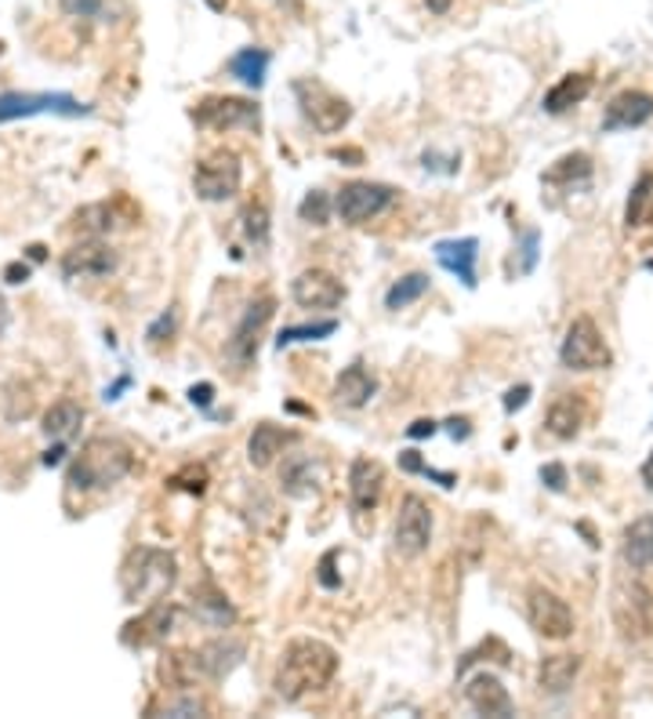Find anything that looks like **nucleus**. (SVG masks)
I'll return each instance as SVG.
<instances>
[{
    "label": "nucleus",
    "instance_id": "nucleus-34",
    "mask_svg": "<svg viewBox=\"0 0 653 719\" xmlns=\"http://www.w3.org/2000/svg\"><path fill=\"white\" fill-rule=\"evenodd\" d=\"M73 225L80 233H88V236H99V233H110L113 225H116V215H113V207L110 204H91L84 211H76L73 215Z\"/></svg>",
    "mask_w": 653,
    "mask_h": 719
},
{
    "label": "nucleus",
    "instance_id": "nucleus-21",
    "mask_svg": "<svg viewBox=\"0 0 653 719\" xmlns=\"http://www.w3.org/2000/svg\"><path fill=\"white\" fill-rule=\"evenodd\" d=\"M432 251H436V262L443 265L447 273H455L465 287H476V259H479V240L476 236L439 240Z\"/></svg>",
    "mask_w": 653,
    "mask_h": 719
},
{
    "label": "nucleus",
    "instance_id": "nucleus-2",
    "mask_svg": "<svg viewBox=\"0 0 653 719\" xmlns=\"http://www.w3.org/2000/svg\"><path fill=\"white\" fill-rule=\"evenodd\" d=\"M131 469H135V455H131L127 444H120L113 436H95L80 447L65 484H70V490L88 495V490H105V487L120 484Z\"/></svg>",
    "mask_w": 653,
    "mask_h": 719
},
{
    "label": "nucleus",
    "instance_id": "nucleus-48",
    "mask_svg": "<svg viewBox=\"0 0 653 719\" xmlns=\"http://www.w3.org/2000/svg\"><path fill=\"white\" fill-rule=\"evenodd\" d=\"M4 280H8V284H25V280H30V265H25V262H11L8 270H4Z\"/></svg>",
    "mask_w": 653,
    "mask_h": 719
},
{
    "label": "nucleus",
    "instance_id": "nucleus-49",
    "mask_svg": "<svg viewBox=\"0 0 653 719\" xmlns=\"http://www.w3.org/2000/svg\"><path fill=\"white\" fill-rule=\"evenodd\" d=\"M421 465L425 462H421L418 450H399V469L404 473H421Z\"/></svg>",
    "mask_w": 653,
    "mask_h": 719
},
{
    "label": "nucleus",
    "instance_id": "nucleus-52",
    "mask_svg": "<svg viewBox=\"0 0 653 719\" xmlns=\"http://www.w3.org/2000/svg\"><path fill=\"white\" fill-rule=\"evenodd\" d=\"M131 385V378H120L116 385H110V389H105V399H120V393H124Z\"/></svg>",
    "mask_w": 653,
    "mask_h": 719
},
{
    "label": "nucleus",
    "instance_id": "nucleus-26",
    "mask_svg": "<svg viewBox=\"0 0 653 719\" xmlns=\"http://www.w3.org/2000/svg\"><path fill=\"white\" fill-rule=\"evenodd\" d=\"M544 425H549V433L559 436V439H574L581 433V425H584V399L578 393L559 396L555 404L549 407V418H544Z\"/></svg>",
    "mask_w": 653,
    "mask_h": 719
},
{
    "label": "nucleus",
    "instance_id": "nucleus-14",
    "mask_svg": "<svg viewBox=\"0 0 653 719\" xmlns=\"http://www.w3.org/2000/svg\"><path fill=\"white\" fill-rule=\"evenodd\" d=\"M116 270V251L102 240H80L62 255V273L65 280H95V276H110Z\"/></svg>",
    "mask_w": 653,
    "mask_h": 719
},
{
    "label": "nucleus",
    "instance_id": "nucleus-29",
    "mask_svg": "<svg viewBox=\"0 0 653 719\" xmlns=\"http://www.w3.org/2000/svg\"><path fill=\"white\" fill-rule=\"evenodd\" d=\"M265 70H269V51L262 48H244L229 59V73L247 88H262L265 84Z\"/></svg>",
    "mask_w": 653,
    "mask_h": 719
},
{
    "label": "nucleus",
    "instance_id": "nucleus-36",
    "mask_svg": "<svg viewBox=\"0 0 653 719\" xmlns=\"http://www.w3.org/2000/svg\"><path fill=\"white\" fill-rule=\"evenodd\" d=\"M244 236H247L255 247L269 244V211H265L262 204H251V207L244 211Z\"/></svg>",
    "mask_w": 653,
    "mask_h": 719
},
{
    "label": "nucleus",
    "instance_id": "nucleus-51",
    "mask_svg": "<svg viewBox=\"0 0 653 719\" xmlns=\"http://www.w3.org/2000/svg\"><path fill=\"white\" fill-rule=\"evenodd\" d=\"M330 156H335V160H353V164L364 160V153H359V150H330Z\"/></svg>",
    "mask_w": 653,
    "mask_h": 719
},
{
    "label": "nucleus",
    "instance_id": "nucleus-40",
    "mask_svg": "<svg viewBox=\"0 0 653 719\" xmlns=\"http://www.w3.org/2000/svg\"><path fill=\"white\" fill-rule=\"evenodd\" d=\"M335 559H338V549H330L316 564V581L324 585V589H341V578L335 575Z\"/></svg>",
    "mask_w": 653,
    "mask_h": 719
},
{
    "label": "nucleus",
    "instance_id": "nucleus-11",
    "mask_svg": "<svg viewBox=\"0 0 653 719\" xmlns=\"http://www.w3.org/2000/svg\"><path fill=\"white\" fill-rule=\"evenodd\" d=\"M193 120L207 131H233V128H258V105L233 95H211L193 110Z\"/></svg>",
    "mask_w": 653,
    "mask_h": 719
},
{
    "label": "nucleus",
    "instance_id": "nucleus-7",
    "mask_svg": "<svg viewBox=\"0 0 653 719\" xmlns=\"http://www.w3.org/2000/svg\"><path fill=\"white\" fill-rule=\"evenodd\" d=\"M239 182H244V168H239V156L229 150L204 156L193 171V190L200 200H207V204H222V200L236 196Z\"/></svg>",
    "mask_w": 653,
    "mask_h": 719
},
{
    "label": "nucleus",
    "instance_id": "nucleus-9",
    "mask_svg": "<svg viewBox=\"0 0 653 719\" xmlns=\"http://www.w3.org/2000/svg\"><path fill=\"white\" fill-rule=\"evenodd\" d=\"M396 190L392 185H381V182H349L341 185L338 196H335V211L341 215V222L349 225H364L370 219L385 215L392 207Z\"/></svg>",
    "mask_w": 653,
    "mask_h": 719
},
{
    "label": "nucleus",
    "instance_id": "nucleus-28",
    "mask_svg": "<svg viewBox=\"0 0 653 719\" xmlns=\"http://www.w3.org/2000/svg\"><path fill=\"white\" fill-rule=\"evenodd\" d=\"M279 487L284 495L290 498H309L319 490V479H316V462L309 455H295L284 465V476H279Z\"/></svg>",
    "mask_w": 653,
    "mask_h": 719
},
{
    "label": "nucleus",
    "instance_id": "nucleus-38",
    "mask_svg": "<svg viewBox=\"0 0 653 719\" xmlns=\"http://www.w3.org/2000/svg\"><path fill=\"white\" fill-rule=\"evenodd\" d=\"M650 190H653V175L646 171V175H639L635 190H632V196H629V207H624V222H629V230H632V225L643 222V211H646V204H650Z\"/></svg>",
    "mask_w": 653,
    "mask_h": 719
},
{
    "label": "nucleus",
    "instance_id": "nucleus-25",
    "mask_svg": "<svg viewBox=\"0 0 653 719\" xmlns=\"http://www.w3.org/2000/svg\"><path fill=\"white\" fill-rule=\"evenodd\" d=\"M589 91H592V77L589 73H567L559 84H552L549 91H544V113H567V110H574V105H581L584 99H589Z\"/></svg>",
    "mask_w": 653,
    "mask_h": 719
},
{
    "label": "nucleus",
    "instance_id": "nucleus-32",
    "mask_svg": "<svg viewBox=\"0 0 653 719\" xmlns=\"http://www.w3.org/2000/svg\"><path fill=\"white\" fill-rule=\"evenodd\" d=\"M425 291H429V273H407L404 280H396L389 287V295H385V310H407L410 302H418Z\"/></svg>",
    "mask_w": 653,
    "mask_h": 719
},
{
    "label": "nucleus",
    "instance_id": "nucleus-44",
    "mask_svg": "<svg viewBox=\"0 0 653 719\" xmlns=\"http://www.w3.org/2000/svg\"><path fill=\"white\" fill-rule=\"evenodd\" d=\"M62 8L70 11V16H102V0H62Z\"/></svg>",
    "mask_w": 653,
    "mask_h": 719
},
{
    "label": "nucleus",
    "instance_id": "nucleus-27",
    "mask_svg": "<svg viewBox=\"0 0 653 719\" xmlns=\"http://www.w3.org/2000/svg\"><path fill=\"white\" fill-rule=\"evenodd\" d=\"M624 559L635 570H653V513L639 516L635 524L624 530Z\"/></svg>",
    "mask_w": 653,
    "mask_h": 719
},
{
    "label": "nucleus",
    "instance_id": "nucleus-45",
    "mask_svg": "<svg viewBox=\"0 0 653 719\" xmlns=\"http://www.w3.org/2000/svg\"><path fill=\"white\" fill-rule=\"evenodd\" d=\"M527 399H530V385H516V389L504 393V411L516 415L519 407H527Z\"/></svg>",
    "mask_w": 653,
    "mask_h": 719
},
{
    "label": "nucleus",
    "instance_id": "nucleus-10",
    "mask_svg": "<svg viewBox=\"0 0 653 719\" xmlns=\"http://www.w3.org/2000/svg\"><path fill=\"white\" fill-rule=\"evenodd\" d=\"M527 618L534 625V632L544 639H567L574 632V610L567 607L563 596H555L544 585H534L527 593Z\"/></svg>",
    "mask_w": 653,
    "mask_h": 719
},
{
    "label": "nucleus",
    "instance_id": "nucleus-42",
    "mask_svg": "<svg viewBox=\"0 0 653 719\" xmlns=\"http://www.w3.org/2000/svg\"><path fill=\"white\" fill-rule=\"evenodd\" d=\"M541 484L549 487V490H567V469L559 462L541 465Z\"/></svg>",
    "mask_w": 653,
    "mask_h": 719
},
{
    "label": "nucleus",
    "instance_id": "nucleus-15",
    "mask_svg": "<svg viewBox=\"0 0 653 719\" xmlns=\"http://www.w3.org/2000/svg\"><path fill=\"white\" fill-rule=\"evenodd\" d=\"M290 298H295L302 310H335L345 298V284L327 270H305L298 280L290 284Z\"/></svg>",
    "mask_w": 653,
    "mask_h": 719
},
{
    "label": "nucleus",
    "instance_id": "nucleus-12",
    "mask_svg": "<svg viewBox=\"0 0 653 719\" xmlns=\"http://www.w3.org/2000/svg\"><path fill=\"white\" fill-rule=\"evenodd\" d=\"M381 490H385V465L375 458H356L349 469V498H353V516L359 530H367L364 516L378 509Z\"/></svg>",
    "mask_w": 653,
    "mask_h": 719
},
{
    "label": "nucleus",
    "instance_id": "nucleus-3",
    "mask_svg": "<svg viewBox=\"0 0 653 719\" xmlns=\"http://www.w3.org/2000/svg\"><path fill=\"white\" fill-rule=\"evenodd\" d=\"M178 578V564L175 556L164 549H135L127 556L124 570H120V589H124L127 604H139V599H150L167 593Z\"/></svg>",
    "mask_w": 653,
    "mask_h": 719
},
{
    "label": "nucleus",
    "instance_id": "nucleus-46",
    "mask_svg": "<svg viewBox=\"0 0 653 719\" xmlns=\"http://www.w3.org/2000/svg\"><path fill=\"white\" fill-rule=\"evenodd\" d=\"M436 429H439V425L432 418H418V422L407 425V436L410 439H425V436H436Z\"/></svg>",
    "mask_w": 653,
    "mask_h": 719
},
{
    "label": "nucleus",
    "instance_id": "nucleus-13",
    "mask_svg": "<svg viewBox=\"0 0 653 719\" xmlns=\"http://www.w3.org/2000/svg\"><path fill=\"white\" fill-rule=\"evenodd\" d=\"M614 618H618V629L624 639H646L653 636V593L646 585H624L618 593V604H614Z\"/></svg>",
    "mask_w": 653,
    "mask_h": 719
},
{
    "label": "nucleus",
    "instance_id": "nucleus-24",
    "mask_svg": "<svg viewBox=\"0 0 653 719\" xmlns=\"http://www.w3.org/2000/svg\"><path fill=\"white\" fill-rule=\"evenodd\" d=\"M581 672V655H549L541 661L538 687L544 695H567Z\"/></svg>",
    "mask_w": 653,
    "mask_h": 719
},
{
    "label": "nucleus",
    "instance_id": "nucleus-16",
    "mask_svg": "<svg viewBox=\"0 0 653 719\" xmlns=\"http://www.w3.org/2000/svg\"><path fill=\"white\" fill-rule=\"evenodd\" d=\"M273 310H276V298H258V302H251L244 316H239V324L233 331V342H229V356L236 360V364H251L258 353V335L265 331V324L273 320Z\"/></svg>",
    "mask_w": 653,
    "mask_h": 719
},
{
    "label": "nucleus",
    "instance_id": "nucleus-58",
    "mask_svg": "<svg viewBox=\"0 0 653 719\" xmlns=\"http://www.w3.org/2000/svg\"><path fill=\"white\" fill-rule=\"evenodd\" d=\"M30 259H33V262H40V259H44V247H40V244H33V247H30Z\"/></svg>",
    "mask_w": 653,
    "mask_h": 719
},
{
    "label": "nucleus",
    "instance_id": "nucleus-54",
    "mask_svg": "<svg viewBox=\"0 0 653 719\" xmlns=\"http://www.w3.org/2000/svg\"><path fill=\"white\" fill-rule=\"evenodd\" d=\"M62 455H65L62 444H59V447H51L48 455H44V465H59V462H62Z\"/></svg>",
    "mask_w": 653,
    "mask_h": 719
},
{
    "label": "nucleus",
    "instance_id": "nucleus-39",
    "mask_svg": "<svg viewBox=\"0 0 653 719\" xmlns=\"http://www.w3.org/2000/svg\"><path fill=\"white\" fill-rule=\"evenodd\" d=\"M538 247H541V233H538V230L523 233V240H519V265H516V276L534 273V265H538Z\"/></svg>",
    "mask_w": 653,
    "mask_h": 719
},
{
    "label": "nucleus",
    "instance_id": "nucleus-43",
    "mask_svg": "<svg viewBox=\"0 0 653 719\" xmlns=\"http://www.w3.org/2000/svg\"><path fill=\"white\" fill-rule=\"evenodd\" d=\"M175 320H178V316H175V310L160 313V320H156V324L150 327V335H145V338H150L153 345H156V342H164V335H171V331H175Z\"/></svg>",
    "mask_w": 653,
    "mask_h": 719
},
{
    "label": "nucleus",
    "instance_id": "nucleus-56",
    "mask_svg": "<svg viewBox=\"0 0 653 719\" xmlns=\"http://www.w3.org/2000/svg\"><path fill=\"white\" fill-rule=\"evenodd\" d=\"M207 8L211 11H225V8H229V0H207Z\"/></svg>",
    "mask_w": 653,
    "mask_h": 719
},
{
    "label": "nucleus",
    "instance_id": "nucleus-22",
    "mask_svg": "<svg viewBox=\"0 0 653 719\" xmlns=\"http://www.w3.org/2000/svg\"><path fill=\"white\" fill-rule=\"evenodd\" d=\"M295 433L290 429H279V425H273V422H262V425H255V433H251V439H247V462L255 465V469H269V465L284 455V447L287 444H295Z\"/></svg>",
    "mask_w": 653,
    "mask_h": 719
},
{
    "label": "nucleus",
    "instance_id": "nucleus-35",
    "mask_svg": "<svg viewBox=\"0 0 653 719\" xmlns=\"http://www.w3.org/2000/svg\"><path fill=\"white\" fill-rule=\"evenodd\" d=\"M592 175V156L589 153H570L544 175V182H574V179H589Z\"/></svg>",
    "mask_w": 653,
    "mask_h": 719
},
{
    "label": "nucleus",
    "instance_id": "nucleus-4",
    "mask_svg": "<svg viewBox=\"0 0 653 719\" xmlns=\"http://www.w3.org/2000/svg\"><path fill=\"white\" fill-rule=\"evenodd\" d=\"M559 364L567 371H603L614 364V353L592 316H578L567 327V338L559 345Z\"/></svg>",
    "mask_w": 653,
    "mask_h": 719
},
{
    "label": "nucleus",
    "instance_id": "nucleus-5",
    "mask_svg": "<svg viewBox=\"0 0 653 719\" xmlns=\"http://www.w3.org/2000/svg\"><path fill=\"white\" fill-rule=\"evenodd\" d=\"M295 99L302 105V117L309 120L319 135H335V131H341L353 120V105L335 95L327 84H319V80H298Z\"/></svg>",
    "mask_w": 653,
    "mask_h": 719
},
{
    "label": "nucleus",
    "instance_id": "nucleus-37",
    "mask_svg": "<svg viewBox=\"0 0 653 719\" xmlns=\"http://www.w3.org/2000/svg\"><path fill=\"white\" fill-rule=\"evenodd\" d=\"M298 215H302V222H309V225H327L330 222V196L324 190L305 193V200L298 204Z\"/></svg>",
    "mask_w": 653,
    "mask_h": 719
},
{
    "label": "nucleus",
    "instance_id": "nucleus-20",
    "mask_svg": "<svg viewBox=\"0 0 653 719\" xmlns=\"http://www.w3.org/2000/svg\"><path fill=\"white\" fill-rule=\"evenodd\" d=\"M244 639H236V636H222V639H211L207 647H200L196 650V672L200 676H207V679H225L229 676L239 658H244Z\"/></svg>",
    "mask_w": 653,
    "mask_h": 719
},
{
    "label": "nucleus",
    "instance_id": "nucleus-57",
    "mask_svg": "<svg viewBox=\"0 0 653 719\" xmlns=\"http://www.w3.org/2000/svg\"><path fill=\"white\" fill-rule=\"evenodd\" d=\"M643 476H646V487L653 490V458L646 462V469H643Z\"/></svg>",
    "mask_w": 653,
    "mask_h": 719
},
{
    "label": "nucleus",
    "instance_id": "nucleus-53",
    "mask_svg": "<svg viewBox=\"0 0 653 719\" xmlns=\"http://www.w3.org/2000/svg\"><path fill=\"white\" fill-rule=\"evenodd\" d=\"M425 4H429V11H436V16H443V11L455 4V0H425Z\"/></svg>",
    "mask_w": 653,
    "mask_h": 719
},
{
    "label": "nucleus",
    "instance_id": "nucleus-31",
    "mask_svg": "<svg viewBox=\"0 0 653 719\" xmlns=\"http://www.w3.org/2000/svg\"><path fill=\"white\" fill-rule=\"evenodd\" d=\"M80 422H84V411H80V404H73V399H59V404L48 407L44 425H40V429H44L51 439H65Z\"/></svg>",
    "mask_w": 653,
    "mask_h": 719
},
{
    "label": "nucleus",
    "instance_id": "nucleus-17",
    "mask_svg": "<svg viewBox=\"0 0 653 719\" xmlns=\"http://www.w3.org/2000/svg\"><path fill=\"white\" fill-rule=\"evenodd\" d=\"M175 615L178 610L167 604V599H156V604L139 615L135 621L124 625V644L127 647H153L160 639H167V632L175 629Z\"/></svg>",
    "mask_w": 653,
    "mask_h": 719
},
{
    "label": "nucleus",
    "instance_id": "nucleus-47",
    "mask_svg": "<svg viewBox=\"0 0 653 719\" xmlns=\"http://www.w3.org/2000/svg\"><path fill=\"white\" fill-rule=\"evenodd\" d=\"M190 399L196 407H211V399H215V385H207V382H200L190 389Z\"/></svg>",
    "mask_w": 653,
    "mask_h": 719
},
{
    "label": "nucleus",
    "instance_id": "nucleus-19",
    "mask_svg": "<svg viewBox=\"0 0 653 719\" xmlns=\"http://www.w3.org/2000/svg\"><path fill=\"white\" fill-rule=\"evenodd\" d=\"M653 117V95L646 91H621V95L606 105L603 113V131H632L643 128Z\"/></svg>",
    "mask_w": 653,
    "mask_h": 719
},
{
    "label": "nucleus",
    "instance_id": "nucleus-23",
    "mask_svg": "<svg viewBox=\"0 0 653 719\" xmlns=\"http://www.w3.org/2000/svg\"><path fill=\"white\" fill-rule=\"evenodd\" d=\"M375 393H378V378L370 375L364 364L345 367L341 375H338V382H335V399H338L341 407H349V411L370 404V399H375Z\"/></svg>",
    "mask_w": 653,
    "mask_h": 719
},
{
    "label": "nucleus",
    "instance_id": "nucleus-8",
    "mask_svg": "<svg viewBox=\"0 0 653 719\" xmlns=\"http://www.w3.org/2000/svg\"><path fill=\"white\" fill-rule=\"evenodd\" d=\"M432 541V509L429 502L418 495H407L399 502L396 527H392V549L404 559H418L429 553Z\"/></svg>",
    "mask_w": 653,
    "mask_h": 719
},
{
    "label": "nucleus",
    "instance_id": "nucleus-33",
    "mask_svg": "<svg viewBox=\"0 0 653 719\" xmlns=\"http://www.w3.org/2000/svg\"><path fill=\"white\" fill-rule=\"evenodd\" d=\"M338 331V320H316V324H302V327H284L276 335V350L284 353L298 342H324Z\"/></svg>",
    "mask_w": 653,
    "mask_h": 719
},
{
    "label": "nucleus",
    "instance_id": "nucleus-55",
    "mask_svg": "<svg viewBox=\"0 0 653 719\" xmlns=\"http://www.w3.org/2000/svg\"><path fill=\"white\" fill-rule=\"evenodd\" d=\"M4 327H8V302L0 298V335H4Z\"/></svg>",
    "mask_w": 653,
    "mask_h": 719
},
{
    "label": "nucleus",
    "instance_id": "nucleus-18",
    "mask_svg": "<svg viewBox=\"0 0 653 719\" xmlns=\"http://www.w3.org/2000/svg\"><path fill=\"white\" fill-rule=\"evenodd\" d=\"M465 701L472 705V709L479 716H512L516 712V705L509 698V690H504V683L498 676H490V672H476L469 683H465Z\"/></svg>",
    "mask_w": 653,
    "mask_h": 719
},
{
    "label": "nucleus",
    "instance_id": "nucleus-41",
    "mask_svg": "<svg viewBox=\"0 0 653 719\" xmlns=\"http://www.w3.org/2000/svg\"><path fill=\"white\" fill-rule=\"evenodd\" d=\"M204 712H207V705L200 701L196 695L178 698V701H167V705H164V716H204Z\"/></svg>",
    "mask_w": 653,
    "mask_h": 719
},
{
    "label": "nucleus",
    "instance_id": "nucleus-6",
    "mask_svg": "<svg viewBox=\"0 0 653 719\" xmlns=\"http://www.w3.org/2000/svg\"><path fill=\"white\" fill-rule=\"evenodd\" d=\"M91 105L76 102L73 95L62 91H8L0 95V124L8 120H25V117H88Z\"/></svg>",
    "mask_w": 653,
    "mask_h": 719
},
{
    "label": "nucleus",
    "instance_id": "nucleus-1",
    "mask_svg": "<svg viewBox=\"0 0 653 719\" xmlns=\"http://www.w3.org/2000/svg\"><path fill=\"white\" fill-rule=\"evenodd\" d=\"M335 672H338V650L316 636H298L279 655L273 687L284 701H302L316 695V690H324L335 679Z\"/></svg>",
    "mask_w": 653,
    "mask_h": 719
},
{
    "label": "nucleus",
    "instance_id": "nucleus-30",
    "mask_svg": "<svg viewBox=\"0 0 653 719\" xmlns=\"http://www.w3.org/2000/svg\"><path fill=\"white\" fill-rule=\"evenodd\" d=\"M193 610H196V618L204 621V625H211V629H229L233 625V607L225 604V596L222 593H215V589H200V593H193Z\"/></svg>",
    "mask_w": 653,
    "mask_h": 719
},
{
    "label": "nucleus",
    "instance_id": "nucleus-50",
    "mask_svg": "<svg viewBox=\"0 0 653 719\" xmlns=\"http://www.w3.org/2000/svg\"><path fill=\"white\" fill-rule=\"evenodd\" d=\"M447 433L455 436V439H469V433H472L469 429V418H450L447 422Z\"/></svg>",
    "mask_w": 653,
    "mask_h": 719
}]
</instances>
